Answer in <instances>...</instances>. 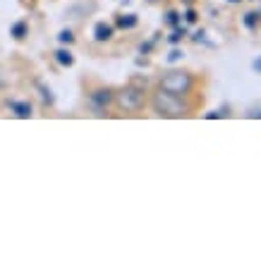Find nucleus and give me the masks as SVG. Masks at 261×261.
<instances>
[{"instance_id": "f257e3e1", "label": "nucleus", "mask_w": 261, "mask_h": 261, "mask_svg": "<svg viewBox=\"0 0 261 261\" xmlns=\"http://www.w3.org/2000/svg\"><path fill=\"white\" fill-rule=\"evenodd\" d=\"M153 111L159 115H166V118H182L187 113V106L180 101V96L168 94L161 89L159 94L153 96Z\"/></svg>"}, {"instance_id": "f03ea898", "label": "nucleus", "mask_w": 261, "mask_h": 261, "mask_svg": "<svg viewBox=\"0 0 261 261\" xmlns=\"http://www.w3.org/2000/svg\"><path fill=\"white\" fill-rule=\"evenodd\" d=\"M161 89H163V91H168V94L182 96V94H187V91L192 89V77L187 74V72H170V74H166V77H163Z\"/></svg>"}, {"instance_id": "7ed1b4c3", "label": "nucleus", "mask_w": 261, "mask_h": 261, "mask_svg": "<svg viewBox=\"0 0 261 261\" xmlns=\"http://www.w3.org/2000/svg\"><path fill=\"white\" fill-rule=\"evenodd\" d=\"M118 103L125 111H139L144 106V91L137 87H125L118 94Z\"/></svg>"}, {"instance_id": "20e7f679", "label": "nucleus", "mask_w": 261, "mask_h": 261, "mask_svg": "<svg viewBox=\"0 0 261 261\" xmlns=\"http://www.w3.org/2000/svg\"><path fill=\"white\" fill-rule=\"evenodd\" d=\"M89 98H91V103H94L96 108H106V106L111 103L113 96H111V91H108V89H98V91H94Z\"/></svg>"}, {"instance_id": "39448f33", "label": "nucleus", "mask_w": 261, "mask_h": 261, "mask_svg": "<svg viewBox=\"0 0 261 261\" xmlns=\"http://www.w3.org/2000/svg\"><path fill=\"white\" fill-rule=\"evenodd\" d=\"M8 106L15 111L17 118H32V106L29 103H22V101H8Z\"/></svg>"}, {"instance_id": "423d86ee", "label": "nucleus", "mask_w": 261, "mask_h": 261, "mask_svg": "<svg viewBox=\"0 0 261 261\" xmlns=\"http://www.w3.org/2000/svg\"><path fill=\"white\" fill-rule=\"evenodd\" d=\"M113 36V27L111 24H106V22H98L94 27V39L96 41H108Z\"/></svg>"}, {"instance_id": "0eeeda50", "label": "nucleus", "mask_w": 261, "mask_h": 261, "mask_svg": "<svg viewBox=\"0 0 261 261\" xmlns=\"http://www.w3.org/2000/svg\"><path fill=\"white\" fill-rule=\"evenodd\" d=\"M56 60L63 65V67H72V65H74V56H72L70 50H65V48L56 50Z\"/></svg>"}, {"instance_id": "6e6552de", "label": "nucleus", "mask_w": 261, "mask_h": 261, "mask_svg": "<svg viewBox=\"0 0 261 261\" xmlns=\"http://www.w3.org/2000/svg\"><path fill=\"white\" fill-rule=\"evenodd\" d=\"M118 27L120 29H132V27H137V15H120Z\"/></svg>"}, {"instance_id": "1a4fd4ad", "label": "nucleus", "mask_w": 261, "mask_h": 261, "mask_svg": "<svg viewBox=\"0 0 261 261\" xmlns=\"http://www.w3.org/2000/svg\"><path fill=\"white\" fill-rule=\"evenodd\" d=\"M185 36H187V29H185V27H175V32L168 36V41H170V43H180Z\"/></svg>"}, {"instance_id": "9d476101", "label": "nucleus", "mask_w": 261, "mask_h": 261, "mask_svg": "<svg viewBox=\"0 0 261 261\" xmlns=\"http://www.w3.org/2000/svg\"><path fill=\"white\" fill-rule=\"evenodd\" d=\"M10 34L15 36V39H24L27 36V22H17L12 29H10Z\"/></svg>"}, {"instance_id": "9b49d317", "label": "nucleus", "mask_w": 261, "mask_h": 261, "mask_svg": "<svg viewBox=\"0 0 261 261\" xmlns=\"http://www.w3.org/2000/svg\"><path fill=\"white\" fill-rule=\"evenodd\" d=\"M166 24H168V27H180V12L168 10V12H166Z\"/></svg>"}, {"instance_id": "f8f14e48", "label": "nucleus", "mask_w": 261, "mask_h": 261, "mask_svg": "<svg viewBox=\"0 0 261 261\" xmlns=\"http://www.w3.org/2000/svg\"><path fill=\"white\" fill-rule=\"evenodd\" d=\"M259 24V12H247L245 15V27L247 29H254Z\"/></svg>"}, {"instance_id": "ddd939ff", "label": "nucleus", "mask_w": 261, "mask_h": 261, "mask_svg": "<svg viewBox=\"0 0 261 261\" xmlns=\"http://www.w3.org/2000/svg\"><path fill=\"white\" fill-rule=\"evenodd\" d=\"M58 41H60V43H72V41H74V36H72L70 29H63V32L58 34Z\"/></svg>"}, {"instance_id": "4468645a", "label": "nucleus", "mask_w": 261, "mask_h": 261, "mask_svg": "<svg viewBox=\"0 0 261 261\" xmlns=\"http://www.w3.org/2000/svg\"><path fill=\"white\" fill-rule=\"evenodd\" d=\"M39 89H41V96H43V101L46 103H53V96H50V89H46L43 84H39Z\"/></svg>"}, {"instance_id": "2eb2a0df", "label": "nucleus", "mask_w": 261, "mask_h": 261, "mask_svg": "<svg viewBox=\"0 0 261 261\" xmlns=\"http://www.w3.org/2000/svg\"><path fill=\"white\" fill-rule=\"evenodd\" d=\"M185 22L194 24V22H197V12H194V10H187V12H185Z\"/></svg>"}, {"instance_id": "dca6fc26", "label": "nucleus", "mask_w": 261, "mask_h": 261, "mask_svg": "<svg viewBox=\"0 0 261 261\" xmlns=\"http://www.w3.org/2000/svg\"><path fill=\"white\" fill-rule=\"evenodd\" d=\"M180 58H182V50H177V48H175V50H170V56H168V63H177Z\"/></svg>"}, {"instance_id": "f3484780", "label": "nucleus", "mask_w": 261, "mask_h": 261, "mask_svg": "<svg viewBox=\"0 0 261 261\" xmlns=\"http://www.w3.org/2000/svg\"><path fill=\"white\" fill-rule=\"evenodd\" d=\"M221 115H225V113H218V111H214V113H208L206 118H208V120H218V118H221Z\"/></svg>"}, {"instance_id": "a211bd4d", "label": "nucleus", "mask_w": 261, "mask_h": 261, "mask_svg": "<svg viewBox=\"0 0 261 261\" xmlns=\"http://www.w3.org/2000/svg\"><path fill=\"white\" fill-rule=\"evenodd\" d=\"M204 36H206V34H204V29H201V32L194 34V41H204Z\"/></svg>"}, {"instance_id": "6ab92c4d", "label": "nucleus", "mask_w": 261, "mask_h": 261, "mask_svg": "<svg viewBox=\"0 0 261 261\" xmlns=\"http://www.w3.org/2000/svg\"><path fill=\"white\" fill-rule=\"evenodd\" d=\"M254 70L261 72V58H259V60H254Z\"/></svg>"}, {"instance_id": "aec40b11", "label": "nucleus", "mask_w": 261, "mask_h": 261, "mask_svg": "<svg viewBox=\"0 0 261 261\" xmlns=\"http://www.w3.org/2000/svg\"><path fill=\"white\" fill-rule=\"evenodd\" d=\"M230 3H240V0H230Z\"/></svg>"}]
</instances>
